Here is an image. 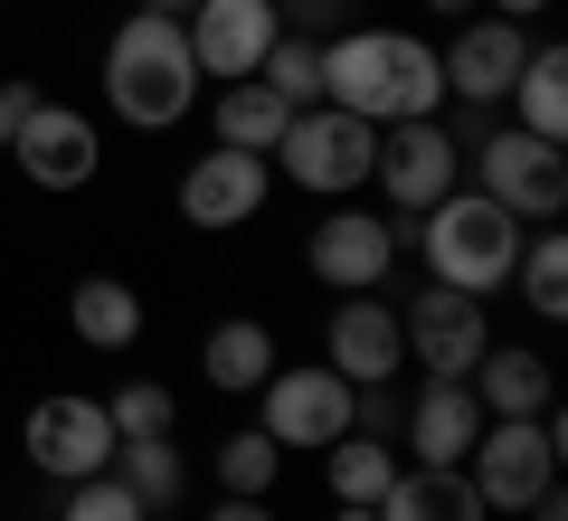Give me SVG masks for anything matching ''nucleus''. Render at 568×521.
Returning <instances> with one entry per match:
<instances>
[{"instance_id":"nucleus-23","label":"nucleus","mask_w":568,"mask_h":521,"mask_svg":"<svg viewBox=\"0 0 568 521\" xmlns=\"http://www.w3.org/2000/svg\"><path fill=\"white\" fill-rule=\"evenodd\" d=\"M265 370H275V332H265L256 313L219 322V332L200 341V380L209 389H265Z\"/></svg>"},{"instance_id":"nucleus-35","label":"nucleus","mask_w":568,"mask_h":521,"mask_svg":"<svg viewBox=\"0 0 568 521\" xmlns=\"http://www.w3.org/2000/svg\"><path fill=\"white\" fill-rule=\"evenodd\" d=\"M332 521H379V502H332Z\"/></svg>"},{"instance_id":"nucleus-16","label":"nucleus","mask_w":568,"mask_h":521,"mask_svg":"<svg viewBox=\"0 0 568 521\" xmlns=\"http://www.w3.org/2000/svg\"><path fill=\"white\" fill-rule=\"evenodd\" d=\"M521 58H530V29H521V20L465 10V29H455V48H446L436 67H446V96H465V104H503L511 77H521Z\"/></svg>"},{"instance_id":"nucleus-30","label":"nucleus","mask_w":568,"mask_h":521,"mask_svg":"<svg viewBox=\"0 0 568 521\" xmlns=\"http://www.w3.org/2000/svg\"><path fill=\"white\" fill-rule=\"evenodd\" d=\"M58 521H152V512H142V502H133V483H123L114 464H104V474L67 483V512H58Z\"/></svg>"},{"instance_id":"nucleus-34","label":"nucleus","mask_w":568,"mask_h":521,"mask_svg":"<svg viewBox=\"0 0 568 521\" xmlns=\"http://www.w3.org/2000/svg\"><path fill=\"white\" fill-rule=\"evenodd\" d=\"M521 521H568V502H559V483H549V493H540V502H530V512H521Z\"/></svg>"},{"instance_id":"nucleus-14","label":"nucleus","mask_w":568,"mask_h":521,"mask_svg":"<svg viewBox=\"0 0 568 521\" xmlns=\"http://www.w3.org/2000/svg\"><path fill=\"white\" fill-rule=\"evenodd\" d=\"M190 58H200V77H256L265 67V48L284 39V20H275V0H200L190 10Z\"/></svg>"},{"instance_id":"nucleus-37","label":"nucleus","mask_w":568,"mask_h":521,"mask_svg":"<svg viewBox=\"0 0 568 521\" xmlns=\"http://www.w3.org/2000/svg\"><path fill=\"white\" fill-rule=\"evenodd\" d=\"M426 10H436V20H465V10H474V0H426Z\"/></svg>"},{"instance_id":"nucleus-26","label":"nucleus","mask_w":568,"mask_h":521,"mask_svg":"<svg viewBox=\"0 0 568 521\" xmlns=\"http://www.w3.org/2000/svg\"><path fill=\"white\" fill-rule=\"evenodd\" d=\"M209 474H219V493H275V474H284V445L265 437V427H237V437H219Z\"/></svg>"},{"instance_id":"nucleus-1","label":"nucleus","mask_w":568,"mask_h":521,"mask_svg":"<svg viewBox=\"0 0 568 521\" xmlns=\"http://www.w3.org/2000/svg\"><path fill=\"white\" fill-rule=\"evenodd\" d=\"M323 104L361 123H417L446 104V67L417 29H342L323 39Z\"/></svg>"},{"instance_id":"nucleus-27","label":"nucleus","mask_w":568,"mask_h":521,"mask_svg":"<svg viewBox=\"0 0 568 521\" xmlns=\"http://www.w3.org/2000/svg\"><path fill=\"white\" fill-rule=\"evenodd\" d=\"M511 275H521V303H530L540 322H559V313H568V238H559V228L521 238V265H511Z\"/></svg>"},{"instance_id":"nucleus-6","label":"nucleus","mask_w":568,"mask_h":521,"mask_svg":"<svg viewBox=\"0 0 568 521\" xmlns=\"http://www.w3.org/2000/svg\"><path fill=\"white\" fill-rule=\"evenodd\" d=\"M284 181L313 190V200H351L369 181V161H379V123L342 114V104H304V114L284 123Z\"/></svg>"},{"instance_id":"nucleus-24","label":"nucleus","mask_w":568,"mask_h":521,"mask_svg":"<svg viewBox=\"0 0 568 521\" xmlns=\"http://www.w3.org/2000/svg\"><path fill=\"white\" fill-rule=\"evenodd\" d=\"M323 483H332V502H379L388 483H398V445L351 427V437L323 445Z\"/></svg>"},{"instance_id":"nucleus-12","label":"nucleus","mask_w":568,"mask_h":521,"mask_svg":"<svg viewBox=\"0 0 568 521\" xmlns=\"http://www.w3.org/2000/svg\"><path fill=\"white\" fill-rule=\"evenodd\" d=\"M304 265L332 294H379L388 265H398V219H379V209H332V219L313 228Z\"/></svg>"},{"instance_id":"nucleus-28","label":"nucleus","mask_w":568,"mask_h":521,"mask_svg":"<svg viewBox=\"0 0 568 521\" xmlns=\"http://www.w3.org/2000/svg\"><path fill=\"white\" fill-rule=\"evenodd\" d=\"M104 427H114V445H133V437H171V427H181V399H171L162 380H123L114 399H104Z\"/></svg>"},{"instance_id":"nucleus-19","label":"nucleus","mask_w":568,"mask_h":521,"mask_svg":"<svg viewBox=\"0 0 568 521\" xmlns=\"http://www.w3.org/2000/svg\"><path fill=\"white\" fill-rule=\"evenodd\" d=\"M379 521H493V512L465 483V464H398V483L379 493Z\"/></svg>"},{"instance_id":"nucleus-9","label":"nucleus","mask_w":568,"mask_h":521,"mask_svg":"<svg viewBox=\"0 0 568 521\" xmlns=\"http://www.w3.org/2000/svg\"><path fill=\"white\" fill-rule=\"evenodd\" d=\"M398 341H407V361H417L426 380H465V370L484 361L493 322H484V303H474V294H455V284H426L417 303H398Z\"/></svg>"},{"instance_id":"nucleus-5","label":"nucleus","mask_w":568,"mask_h":521,"mask_svg":"<svg viewBox=\"0 0 568 521\" xmlns=\"http://www.w3.org/2000/svg\"><path fill=\"white\" fill-rule=\"evenodd\" d=\"M465 161H474V190L503 200L521 228H549L568 209V152L540 142V133H521V123H493L484 142H465Z\"/></svg>"},{"instance_id":"nucleus-36","label":"nucleus","mask_w":568,"mask_h":521,"mask_svg":"<svg viewBox=\"0 0 568 521\" xmlns=\"http://www.w3.org/2000/svg\"><path fill=\"white\" fill-rule=\"evenodd\" d=\"M142 10H162V20H190V10H200V0H142Z\"/></svg>"},{"instance_id":"nucleus-4","label":"nucleus","mask_w":568,"mask_h":521,"mask_svg":"<svg viewBox=\"0 0 568 521\" xmlns=\"http://www.w3.org/2000/svg\"><path fill=\"white\" fill-rule=\"evenodd\" d=\"M559 455H568L559 408H549V418H484V437H474V455H465V483L484 493V512H530V502L559 483Z\"/></svg>"},{"instance_id":"nucleus-3","label":"nucleus","mask_w":568,"mask_h":521,"mask_svg":"<svg viewBox=\"0 0 568 521\" xmlns=\"http://www.w3.org/2000/svg\"><path fill=\"white\" fill-rule=\"evenodd\" d=\"M417 257H426V284H455V294H503L511 265H521V238L530 228L511 219L503 200H484V190H446L436 209H417Z\"/></svg>"},{"instance_id":"nucleus-10","label":"nucleus","mask_w":568,"mask_h":521,"mask_svg":"<svg viewBox=\"0 0 568 521\" xmlns=\"http://www.w3.org/2000/svg\"><path fill=\"white\" fill-rule=\"evenodd\" d=\"M20 445H29V464H39V474H58V483L104 474V464H114V427H104V399H77V389L39 399V408H29V427H20Z\"/></svg>"},{"instance_id":"nucleus-17","label":"nucleus","mask_w":568,"mask_h":521,"mask_svg":"<svg viewBox=\"0 0 568 521\" xmlns=\"http://www.w3.org/2000/svg\"><path fill=\"white\" fill-rule=\"evenodd\" d=\"M398 437H407V455H417V464H465L474 437H484V399H474L465 380H426L417 399H407Z\"/></svg>"},{"instance_id":"nucleus-11","label":"nucleus","mask_w":568,"mask_h":521,"mask_svg":"<svg viewBox=\"0 0 568 521\" xmlns=\"http://www.w3.org/2000/svg\"><path fill=\"white\" fill-rule=\"evenodd\" d=\"M10 161H20V181H39V190H85L104 171V133L77 114V104H29V123L10 133Z\"/></svg>"},{"instance_id":"nucleus-7","label":"nucleus","mask_w":568,"mask_h":521,"mask_svg":"<svg viewBox=\"0 0 568 521\" xmlns=\"http://www.w3.org/2000/svg\"><path fill=\"white\" fill-rule=\"evenodd\" d=\"M256 399H265L256 427L284 445V455H323L332 437H351V380L323 370V361H275Z\"/></svg>"},{"instance_id":"nucleus-15","label":"nucleus","mask_w":568,"mask_h":521,"mask_svg":"<svg viewBox=\"0 0 568 521\" xmlns=\"http://www.w3.org/2000/svg\"><path fill=\"white\" fill-rule=\"evenodd\" d=\"M265 190H275V161L265 152H227L219 142V152H200L181 171V219L190 228H246L265 209Z\"/></svg>"},{"instance_id":"nucleus-29","label":"nucleus","mask_w":568,"mask_h":521,"mask_svg":"<svg viewBox=\"0 0 568 521\" xmlns=\"http://www.w3.org/2000/svg\"><path fill=\"white\" fill-rule=\"evenodd\" d=\"M256 77L275 86V96L294 104V114H304V104H323V48H313V39H275Z\"/></svg>"},{"instance_id":"nucleus-22","label":"nucleus","mask_w":568,"mask_h":521,"mask_svg":"<svg viewBox=\"0 0 568 521\" xmlns=\"http://www.w3.org/2000/svg\"><path fill=\"white\" fill-rule=\"evenodd\" d=\"M209 123H219V142H227V152H265V161H275L284 123H294V104H284L265 77H237V86L219 96V114H209Z\"/></svg>"},{"instance_id":"nucleus-33","label":"nucleus","mask_w":568,"mask_h":521,"mask_svg":"<svg viewBox=\"0 0 568 521\" xmlns=\"http://www.w3.org/2000/svg\"><path fill=\"white\" fill-rule=\"evenodd\" d=\"M484 10H493V20H521V29H530V20L549 10V0H484Z\"/></svg>"},{"instance_id":"nucleus-2","label":"nucleus","mask_w":568,"mask_h":521,"mask_svg":"<svg viewBox=\"0 0 568 521\" xmlns=\"http://www.w3.org/2000/svg\"><path fill=\"white\" fill-rule=\"evenodd\" d=\"M104 104L133 133H171V123L200 104V58H190V29L162 10H133V20L104 39Z\"/></svg>"},{"instance_id":"nucleus-13","label":"nucleus","mask_w":568,"mask_h":521,"mask_svg":"<svg viewBox=\"0 0 568 521\" xmlns=\"http://www.w3.org/2000/svg\"><path fill=\"white\" fill-rule=\"evenodd\" d=\"M323 370H342L351 389H379L407 370V341H398V303L379 294H342L323 322Z\"/></svg>"},{"instance_id":"nucleus-25","label":"nucleus","mask_w":568,"mask_h":521,"mask_svg":"<svg viewBox=\"0 0 568 521\" xmlns=\"http://www.w3.org/2000/svg\"><path fill=\"white\" fill-rule=\"evenodd\" d=\"M114 474L133 483L142 512H181V502H190V464H181V445H171V437H133V445H114Z\"/></svg>"},{"instance_id":"nucleus-31","label":"nucleus","mask_w":568,"mask_h":521,"mask_svg":"<svg viewBox=\"0 0 568 521\" xmlns=\"http://www.w3.org/2000/svg\"><path fill=\"white\" fill-rule=\"evenodd\" d=\"M29 104H39V86H29V77H0V152H10V133L29 123Z\"/></svg>"},{"instance_id":"nucleus-20","label":"nucleus","mask_w":568,"mask_h":521,"mask_svg":"<svg viewBox=\"0 0 568 521\" xmlns=\"http://www.w3.org/2000/svg\"><path fill=\"white\" fill-rule=\"evenodd\" d=\"M511 123L521 133H540V142H568V48L559 39H530V58H521V77H511Z\"/></svg>"},{"instance_id":"nucleus-18","label":"nucleus","mask_w":568,"mask_h":521,"mask_svg":"<svg viewBox=\"0 0 568 521\" xmlns=\"http://www.w3.org/2000/svg\"><path fill=\"white\" fill-rule=\"evenodd\" d=\"M465 389L484 399V418H549L559 408V380L530 341H484V361L465 370Z\"/></svg>"},{"instance_id":"nucleus-8","label":"nucleus","mask_w":568,"mask_h":521,"mask_svg":"<svg viewBox=\"0 0 568 521\" xmlns=\"http://www.w3.org/2000/svg\"><path fill=\"white\" fill-rule=\"evenodd\" d=\"M369 181L388 190V209H398V219H417V209H436L446 190H465V142H455L436 114L379 123V161H369Z\"/></svg>"},{"instance_id":"nucleus-32","label":"nucleus","mask_w":568,"mask_h":521,"mask_svg":"<svg viewBox=\"0 0 568 521\" xmlns=\"http://www.w3.org/2000/svg\"><path fill=\"white\" fill-rule=\"evenodd\" d=\"M209 521H275V512H265V493H227V502H209Z\"/></svg>"},{"instance_id":"nucleus-21","label":"nucleus","mask_w":568,"mask_h":521,"mask_svg":"<svg viewBox=\"0 0 568 521\" xmlns=\"http://www.w3.org/2000/svg\"><path fill=\"white\" fill-rule=\"evenodd\" d=\"M67 322H77L85 351H133V341H142V294H133L123 275H77Z\"/></svg>"}]
</instances>
